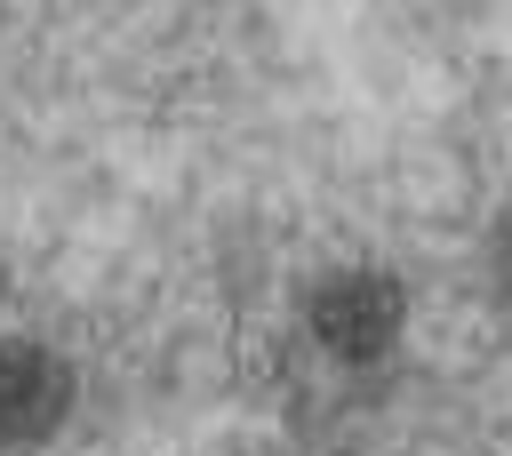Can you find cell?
<instances>
[{
    "instance_id": "cell-1",
    "label": "cell",
    "mask_w": 512,
    "mask_h": 456,
    "mask_svg": "<svg viewBox=\"0 0 512 456\" xmlns=\"http://www.w3.org/2000/svg\"><path fill=\"white\" fill-rule=\"evenodd\" d=\"M320 336L344 352V360H376V352H392V336H400V280H336L328 296H320Z\"/></svg>"
}]
</instances>
